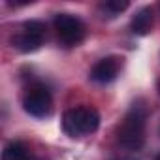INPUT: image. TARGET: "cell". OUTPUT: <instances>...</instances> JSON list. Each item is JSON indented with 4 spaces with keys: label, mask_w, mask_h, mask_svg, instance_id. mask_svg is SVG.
I'll list each match as a JSON object with an SVG mask.
<instances>
[{
    "label": "cell",
    "mask_w": 160,
    "mask_h": 160,
    "mask_svg": "<svg viewBox=\"0 0 160 160\" xmlns=\"http://www.w3.org/2000/svg\"><path fill=\"white\" fill-rule=\"evenodd\" d=\"M145 119L147 109L141 102L132 104L122 124L119 126V143L126 149H141L145 141Z\"/></svg>",
    "instance_id": "cell-1"
},
{
    "label": "cell",
    "mask_w": 160,
    "mask_h": 160,
    "mask_svg": "<svg viewBox=\"0 0 160 160\" xmlns=\"http://www.w3.org/2000/svg\"><path fill=\"white\" fill-rule=\"evenodd\" d=\"M100 126V115L92 108H73L68 109L62 117V130L72 136H85L96 132Z\"/></svg>",
    "instance_id": "cell-2"
},
{
    "label": "cell",
    "mask_w": 160,
    "mask_h": 160,
    "mask_svg": "<svg viewBox=\"0 0 160 160\" xmlns=\"http://www.w3.org/2000/svg\"><path fill=\"white\" fill-rule=\"evenodd\" d=\"M53 25H55V30H57L58 38L66 45H77L79 42H83V38H85V25L81 23V19H77L75 15L58 13V15H55Z\"/></svg>",
    "instance_id": "cell-3"
},
{
    "label": "cell",
    "mask_w": 160,
    "mask_h": 160,
    "mask_svg": "<svg viewBox=\"0 0 160 160\" xmlns=\"http://www.w3.org/2000/svg\"><path fill=\"white\" fill-rule=\"evenodd\" d=\"M23 108L32 117H38V119L49 117L53 111V100H51L49 91L42 85L30 87L23 98Z\"/></svg>",
    "instance_id": "cell-4"
},
{
    "label": "cell",
    "mask_w": 160,
    "mask_h": 160,
    "mask_svg": "<svg viewBox=\"0 0 160 160\" xmlns=\"http://www.w3.org/2000/svg\"><path fill=\"white\" fill-rule=\"evenodd\" d=\"M119 68H121V62L117 57H106L94 64V68L91 70V79H94L98 83H109L117 77Z\"/></svg>",
    "instance_id": "cell-5"
},
{
    "label": "cell",
    "mask_w": 160,
    "mask_h": 160,
    "mask_svg": "<svg viewBox=\"0 0 160 160\" xmlns=\"http://www.w3.org/2000/svg\"><path fill=\"white\" fill-rule=\"evenodd\" d=\"M132 32L134 34H139V36H145L151 27H152V10L151 8H141L136 12V15L132 17Z\"/></svg>",
    "instance_id": "cell-6"
},
{
    "label": "cell",
    "mask_w": 160,
    "mask_h": 160,
    "mask_svg": "<svg viewBox=\"0 0 160 160\" xmlns=\"http://www.w3.org/2000/svg\"><path fill=\"white\" fill-rule=\"evenodd\" d=\"M13 45H15L21 53H32V51H38L40 45H42V36H36V34L25 32V34L13 38Z\"/></svg>",
    "instance_id": "cell-7"
},
{
    "label": "cell",
    "mask_w": 160,
    "mask_h": 160,
    "mask_svg": "<svg viewBox=\"0 0 160 160\" xmlns=\"http://www.w3.org/2000/svg\"><path fill=\"white\" fill-rule=\"evenodd\" d=\"M28 158H30V154H28L27 147L19 141L6 145V149L2 152V160H28Z\"/></svg>",
    "instance_id": "cell-8"
},
{
    "label": "cell",
    "mask_w": 160,
    "mask_h": 160,
    "mask_svg": "<svg viewBox=\"0 0 160 160\" xmlns=\"http://www.w3.org/2000/svg\"><path fill=\"white\" fill-rule=\"evenodd\" d=\"M102 8L111 12L113 15H117V13H121V12H124L128 8V2H126V0H108V2L102 4Z\"/></svg>",
    "instance_id": "cell-9"
},
{
    "label": "cell",
    "mask_w": 160,
    "mask_h": 160,
    "mask_svg": "<svg viewBox=\"0 0 160 160\" xmlns=\"http://www.w3.org/2000/svg\"><path fill=\"white\" fill-rule=\"evenodd\" d=\"M28 160H43V158H38V156H32V154H30V158H28Z\"/></svg>",
    "instance_id": "cell-10"
},
{
    "label": "cell",
    "mask_w": 160,
    "mask_h": 160,
    "mask_svg": "<svg viewBox=\"0 0 160 160\" xmlns=\"http://www.w3.org/2000/svg\"><path fill=\"white\" fill-rule=\"evenodd\" d=\"M156 160H160V154H158V156H156Z\"/></svg>",
    "instance_id": "cell-11"
},
{
    "label": "cell",
    "mask_w": 160,
    "mask_h": 160,
    "mask_svg": "<svg viewBox=\"0 0 160 160\" xmlns=\"http://www.w3.org/2000/svg\"><path fill=\"white\" fill-rule=\"evenodd\" d=\"M158 91H160V83H158Z\"/></svg>",
    "instance_id": "cell-12"
}]
</instances>
